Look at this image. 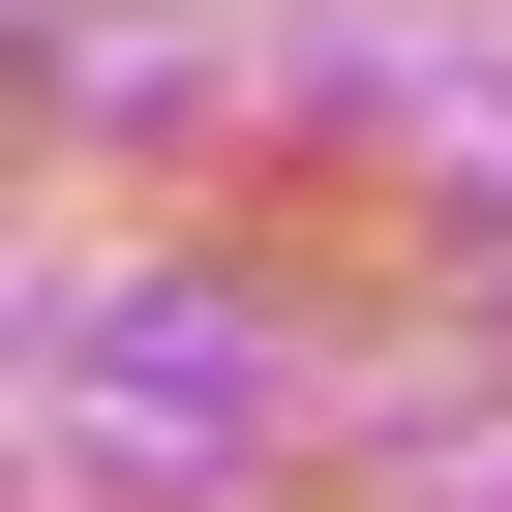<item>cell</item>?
<instances>
[{
  "mask_svg": "<svg viewBox=\"0 0 512 512\" xmlns=\"http://www.w3.org/2000/svg\"><path fill=\"white\" fill-rule=\"evenodd\" d=\"M392 512H512V422H422V482Z\"/></svg>",
  "mask_w": 512,
  "mask_h": 512,
  "instance_id": "6da1fadb",
  "label": "cell"
}]
</instances>
